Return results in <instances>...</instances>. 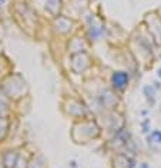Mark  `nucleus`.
<instances>
[{"label": "nucleus", "mask_w": 161, "mask_h": 168, "mask_svg": "<svg viewBox=\"0 0 161 168\" xmlns=\"http://www.w3.org/2000/svg\"><path fill=\"white\" fill-rule=\"evenodd\" d=\"M128 83H130V74L127 71H113V74H111V89L116 93H123L128 87Z\"/></svg>", "instance_id": "1"}, {"label": "nucleus", "mask_w": 161, "mask_h": 168, "mask_svg": "<svg viewBox=\"0 0 161 168\" xmlns=\"http://www.w3.org/2000/svg\"><path fill=\"white\" fill-rule=\"evenodd\" d=\"M74 24V20L69 19L66 16H57L54 17V24L53 27L56 30L57 34H62V36H67L71 32V26Z\"/></svg>", "instance_id": "2"}, {"label": "nucleus", "mask_w": 161, "mask_h": 168, "mask_svg": "<svg viewBox=\"0 0 161 168\" xmlns=\"http://www.w3.org/2000/svg\"><path fill=\"white\" fill-rule=\"evenodd\" d=\"M19 158L20 154L17 150H7L2 155V164H3L5 168H16Z\"/></svg>", "instance_id": "3"}, {"label": "nucleus", "mask_w": 161, "mask_h": 168, "mask_svg": "<svg viewBox=\"0 0 161 168\" xmlns=\"http://www.w3.org/2000/svg\"><path fill=\"white\" fill-rule=\"evenodd\" d=\"M62 7H63L62 0H46V3H44V9L47 10V13L50 16H53V17L60 16Z\"/></svg>", "instance_id": "4"}, {"label": "nucleus", "mask_w": 161, "mask_h": 168, "mask_svg": "<svg viewBox=\"0 0 161 168\" xmlns=\"http://www.w3.org/2000/svg\"><path fill=\"white\" fill-rule=\"evenodd\" d=\"M10 120L9 118H0V141H3L9 133Z\"/></svg>", "instance_id": "5"}, {"label": "nucleus", "mask_w": 161, "mask_h": 168, "mask_svg": "<svg viewBox=\"0 0 161 168\" xmlns=\"http://www.w3.org/2000/svg\"><path fill=\"white\" fill-rule=\"evenodd\" d=\"M143 91H144V96H146L148 100L151 98V103L154 104V98H156V89H154L153 86H146Z\"/></svg>", "instance_id": "6"}, {"label": "nucleus", "mask_w": 161, "mask_h": 168, "mask_svg": "<svg viewBox=\"0 0 161 168\" xmlns=\"http://www.w3.org/2000/svg\"><path fill=\"white\" fill-rule=\"evenodd\" d=\"M9 114H10V107L0 100V118H9Z\"/></svg>", "instance_id": "7"}, {"label": "nucleus", "mask_w": 161, "mask_h": 168, "mask_svg": "<svg viewBox=\"0 0 161 168\" xmlns=\"http://www.w3.org/2000/svg\"><path fill=\"white\" fill-rule=\"evenodd\" d=\"M148 143H158V144H161V131H153L151 136L147 137Z\"/></svg>", "instance_id": "8"}, {"label": "nucleus", "mask_w": 161, "mask_h": 168, "mask_svg": "<svg viewBox=\"0 0 161 168\" xmlns=\"http://www.w3.org/2000/svg\"><path fill=\"white\" fill-rule=\"evenodd\" d=\"M138 168H148V165L146 163H143V164H140V165H138Z\"/></svg>", "instance_id": "9"}, {"label": "nucleus", "mask_w": 161, "mask_h": 168, "mask_svg": "<svg viewBox=\"0 0 161 168\" xmlns=\"http://www.w3.org/2000/svg\"><path fill=\"white\" fill-rule=\"evenodd\" d=\"M158 77H160V79H161V67H160V69H158Z\"/></svg>", "instance_id": "10"}, {"label": "nucleus", "mask_w": 161, "mask_h": 168, "mask_svg": "<svg viewBox=\"0 0 161 168\" xmlns=\"http://www.w3.org/2000/svg\"><path fill=\"white\" fill-rule=\"evenodd\" d=\"M160 111H161V107H160Z\"/></svg>", "instance_id": "11"}]
</instances>
